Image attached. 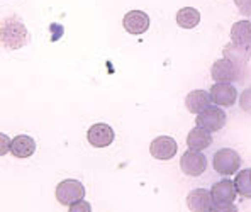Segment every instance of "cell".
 <instances>
[{"mask_svg":"<svg viewBox=\"0 0 251 212\" xmlns=\"http://www.w3.org/2000/svg\"><path fill=\"white\" fill-rule=\"evenodd\" d=\"M201 22V12L194 7H182L176 12V24L183 29H194Z\"/></svg>","mask_w":251,"mask_h":212,"instance_id":"ac0fdd59","label":"cell"},{"mask_svg":"<svg viewBox=\"0 0 251 212\" xmlns=\"http://www.w3.org/2000/svg\"><path fill=\"white\" fill-rule=\"evenodd\" d=\"M236 185L231 180H221L217 184H214L210 195H212V202L214 204H232L236 199Z\"/></svg>","mask_w":251,"mask_h":212,"instance_id":"8fae6325","label":"cell"},{"mask_svg":"<svg viewBox=\"0 0 251 212\" xmlns=\"http://www.w3.org/2000/svg\"><path fill=\"white\" fill-rule=\"evenodd\" d=\"M210 94L205 90H192L190 94L185 97V107L190 114H201L204 112L207 107H210Z\"/></svg>","mask_w":251,"mask_h":212,"instance_id":"4fadbf2b","label":"cell"},{"mask_svg":"<svg viewBox=\"0 0 251 212\" xmlns=\"http://www.w3.org/2000/svg\"><path fill=\"white\" fill-rule=\"evenodd\" d=\"M234 3L245 17L251 16V0H234Z\"/></svg>","mask_w":251,"mask_h":212,"instance_id":"ffe728a7","label":"cell"},{"mask_svg":"<svg viewBox=\"0 0 251 212\" xmlns=\"http://www.w3.org/2000/svg\"><path fill=\"white\" fill-rule=\"evenodd\" d=\"M239 165H241V159H239V155L234 150L224 148V150H219L214 155V170L219 175L236 173Z\"/></svg>","mask_w":251,"mask_h":212,"instance_id":"277c9868","label":"cell"},{"mask_svg":"<svg viewBox=\"0 0 251 212\" xmlns=\"http://www.w3.org/2000/svg\"><path fill=\"white\" fill-rule=\"evenodd\" d=\"M197 128H202L209 132H216L226 124V114L221 107H207L204 112L197 114Z\"/></svg>","mask_w":251,"mask_h":212,"instance_id":"3957f363","label":"cell"},{"mask_svg":"<svg viewBox=\"0 0 251 212\" xmlns=\"http://www.w3.org/2000/svg\"><path fill=\"white\" fill-rule=\"evenodd\" d=\"M210 143H212V136H210L209 131H205V129H202V128L192 129L187 136L188 150L202 151V150H205V148H209Z\"/></svg>","mask_w":251,"mask_h":212,"instance_id":"9a60e30c","label":"cell"},{"mask_svg":"<svg viewBox=\"0 0 251 212\" xmlns=\"http://www.w3.org/2000/svg\"><path fill=\"white\" fill-rule=\"evenodd\" d=\"M29 43V32L19 19L7 17L2 21V44L7 50H19Z\"/></svg>","mask_w":251,"mask_h":212,"instance_id":"6da1fadb","label":"cell"},{"mask_svg":"<svg viewBox=\"0 0 251 212\" xmlns=\"http://www.w3.org/2000/svg\"><path fill=\"white\" fill-rule=\"evenodd\" d=\"M209 212H238L234 204H216Z\"/></svg>","mask_w":251,"mask_h":212,"instance_id":"7402d4cb","label":"cell"},{"mask_svg":"<svg viewBox=\"0 0 251 212\" xmlns=\"http://www.w3.org/2000/svg\"><path fill=\"white\" fill-rule=\"evenodd\" d=\"M224 58L229 59L231 63H234L236 66H241L245 63L250 61L251 58V46H239V44L229 43L224 46L223 50Z\"/></svg>","mask_w":251,"mask_h":212,"instance_id":"5bb4252c","label":"cell"},{"mask_svg":"<svg viewBox=\"0 0 251 212\" xmlns=\"http://www.w3.org/2000/svg\"><path fill=\"white\" fill-rule=\"evenodd\" d=\"M68 212H92V206L85 200H78V202L72 204Z\"/></svg>","mask_w":251,"mask_h":212,"instance_id":"44dd1931","label":"cell"},{"mask_svg":"<svg viewBox=\"0 0 251 212\" xmlns=\"http://www.w3.org/2000/svg\"><path fill=\"white\" fill-rule=\"evenodd\" d=\"M212 204V195L204 188H195L187 195V206L192 212H209Z\"/></svg>","mask_w":251,"mask_h":212,"instance_id":"7c38bea8","label":"cell"},{"mask_svg":"<svg viewBox=\"0 0 251 212\" xmlns=\"http://www.w3.org/2000/svg\"><path fill=\"white\" fill-rule=\"evenodd\" d=\"M231 43L239 46H251V22L238 21L231 27Z\"/></svg>","mask_w":251,"mask_h":212,"instance_id":"e0dca14e","label":"cell"},{"mask_svg":"<svg viewBox=\"0 0 251 212\" xmlns=\"http://www.w3.org/2000/svg\"><path fill=\"white\" fill-rule=\"evenodd\" d=\"M87 139L94 148H107L114 141V129L109 124L99 122L88 129Z\"/></svg>","mask_w":251,"mask_h":212,"instance_id":"52a82bcc","label":"cell"},{"mask_svg":"<svg viewBox=\"0 0 251 212\" xmlns=\"http://www.w3.org/2000/svg\"><path fill=\"white\" fill-rule=\"evenodd\" d=\"M234 185H236V190H238L239 195L251 199V168L243 170V172H239L236 175Z\"/></svg>","mask_w":251,"mask_h":212,"instance_id":"d6986e66","label":"cell"},{"mask_svg":"<svg viewBox=\"0 0 251 212\" xmlns=\"http://www.w3.org/2000/svg\"><path fill=\"white\" fill-rule=\"evenodd\" d=\"M238 66L234 63H231L229 59L223 58L214 61L212 70H210V75L216 80V83H229V81L234 80L238 77Z\"/></svg>","mask_w":251,"mask_h":212,"instance_id":"30bf717a","label":"cell"},{"mask_svg":"<svg viewBox=\"0 0 251 212\" xmlns=\"http://www.w3.org/2000/svg\"><path fill=\"white\" fill-rule=\"evenodd\" d=\"M180 168L188 177H199L207 168V159H205V156L201 151L188 150L180 158Z\"/></svg>","mask_w":251,"mask_h":212,"instance_id":"5b68a950","label":"cell"},{"mask_svg":"<svg viewBox=\"0 0 251 212\" xmlns=\"http://www.w3.org/2000/svg\"><path fill=\"white\" fill-rule=\"evenodd\" d=\"M150 153L153 158L161 159V161H167L172 159L176 155V141L170 136H160L156 139L151 141Z\"/></svg>","mask_w":251,"mask_h":212,"instance_id":"8992f818","label":"cell"},{"mask_svg":"<svg viewBox=\"0 0 251 212\" xmlns=\"http://www.w3.org/2000/svg\"><path fill=\"white\" fill-rule=\"evenodd\" d=\"M85 187L78 180H63L56 187V200L63 206H72V204L83 200Z\"/></svg>","mask_w":251,"mask_h":212,"instance_id":"7a4b0ae2","label":"cell"},{"mask_svg":"<svg viewBox=\"0 0 251 212\" xmlns=\"http://www.w3.org/2000/svg\"><path fill=\"white\" fill-rule=\"evenodd\" d=\"M209 94L217 107H229L238 99V92L231 83H214Z\"/></svg>","mask_w":251,"mask_h":212,"instance_id":"ba28073f","label":"cell"},{"mask_svg":"<svg viewBox=\"0 0 251 212\" xmlns=\"http://www.w3.org/2000/svg\"><path fill=\"white\" fill-rule=\"evenodd\" d=\"M123 26L129 34H143L150 27V17L143 10H131L124 16Z\"/></svg>","mask_w":251,"mask_h":212,"instance_id":"9c48e42d","label":"cell"},{"mask_svg":"<svg viewBox=\"0 0 251 212\" xmlns=\"http://www.w3.org/2000/svg\"><path fill=\"white\" fill-rule=\"evenodd\" d=\"M10 144H12V141H10L5 134H2V137H0V146H2L0 148V153L5 155L7 151H10Z\"/></svg>","mask_w":251,"mask_h":212,"instance_id":"603a6c76","label":"cell"},{"mask_svg":"<svg viewBox=\"0 0 251 212\" xmlns=\"http://www.w3.org/2000/svg\"><path fill=\"white\" fill-rule=\"evenodd\" d=\"M36 151V143L29 136H17L10 144V153L16 158H29Z\"/></svg>","mask_w":251,"mask_h":212,"instance_id":"2e32d148","label":"cell"}]
</instances>
